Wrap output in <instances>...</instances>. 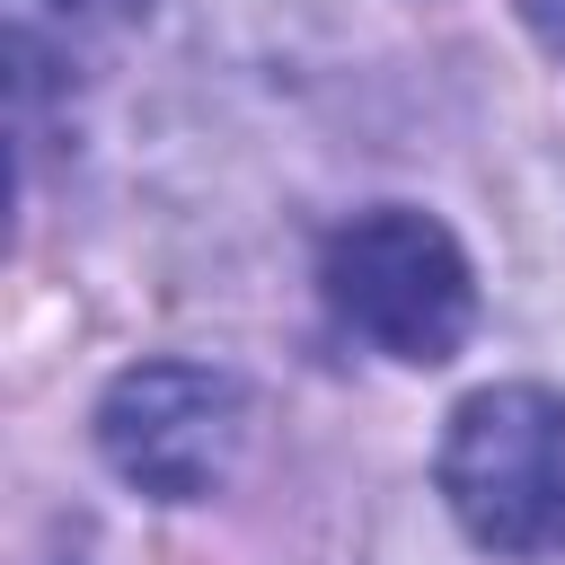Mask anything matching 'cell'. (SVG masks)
I'll use <instances>...</instances> for the list:
<instances>
[{
    "mask_svg": "<svg viewBox=\"0 0 565 565\" xmlns=\"http://www.w3.org/2000/svg\"><path fill=\"white\" fill-rule=\"evenodd\" d=\"M318 291L344 335H362L371 353H388L406 371H441L477 327V274H468L459 238L415 203L353 212L318 256Z\"/></svg>",
    "mask_w": 565,
    "mask_h": 565,
    "instance_id": "1",
    "label": "cell"
},
{
    "mask_svg": "<svg viewBox=\"0 0 565 565\" xmlns=\"http://www.w3.org/2000/svg\"><path fill=\"white\" fill-rule=\"evenodd\" d=\"M441 503L494 556H565V397L503 380L450 406L441 433Z\"/></svg>",
    "mask_w": 565,
    "mask_h": 565,
    "instance_id": "2",
    "label": "cell"
},
{
    "mask_svg": "<svg viewBox=\"0 0 565 565\" xmlns=\"http://www.w3.org/2000/svg\"><path fill=\"white\" fill-rule=\"evenodd\" d=\"M247 441V397L212 362H132L97 397L106 468L150 503H203L230 486Z\"/></svg>",
    "mask_w": 565,
    "mask_h": 565,
    "instance_id": "3",
    "label": "cell"
},
{
    "mask_svg": "<svg viewBox=\"0 0 565 565\" xmlns=\"http://www.w3.org/2000/svg\"><path fill=\"white\" fill-rule=\"evenodd\" d=\"M521 18H530V26H539L556 53H565V0H521Z\"/></svg>",
    "mask_w": 565,
    "mask_h": 565,
    "instance_id": "4",
    "label": "cell"
},
{
    "mask_svg": "<svg viewBox=\"0 0 565 565\" xmlns=\"http://www.w3.org/2000/svg\"><path fill=\"white\" fill-rule=\"evenodd\" d=\"M53 9H71V18H97V9H132V0H53Z\"/></svg>",
    "mask_w": 565,
    "mask_h": 565,
    "instance_id": "5",
    "label": "cell"
}]
</instances>
